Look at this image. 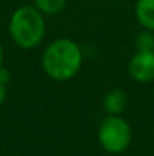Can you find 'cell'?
Returning <instances> with one entry per match:
<instances>
[{
    "mask_svg": "<svg viewBox=\"0 0 154 156\" xmlns=\"http://www.w3.org/2000/svg\"><path fill=\"white\" fill-rule=\"evenodd\" d=\"M118 2H122V0H118Z\"/></svg>",
    "mask_w": 154,
    "mask_h": 156,
    "instance_id": "cell-12",
    "label": "cell"
},
{
    "mask_svg": "<svg viewBox=\"0 0 154 156\" xmlns=\"http://www.w3.org/2000/svg\"><path fill=\"white\" fill-rule=\"evenodd\" d=\"M44 73L56 82L71 80L83 65L82 47L70 38H59L46 47L41 58Z\"/></svg>",
    "mask_w": 154,
    "mask_h": 156,
    "instance_id": "cell-1",
    "label": "cell"
},
{
    "mask_svg": "<svg viewBox=\"0 0 154 156\" xmlns=\"http://www.w3.org/2000/svg\"><path fill=\"white\" fill-rule=\"evenodd\" d=\"M6 96H8V90H6V85L0 83V106L5 103V100H6Z\"/></svg>",
    "mask_w": 154,
    "mask_h": 156,
    "instance_id": "cell-10",
    "label": "cell"
},
{
    "mask_svg": "<svg viewBox=\"0 0 154 156\" xmlns=\"http://www.w3.org/2000/svg\"><path fill=\"white\" fill-rule=\"evenodd\" d=\"M138 50H154V32L144 30L136 37Z\"/></svg>",
    "mask_w": 154,
    "mask_h": 156,
    "instance_id": "cell-8",
    "label": "cell"
},
{
    "mask_svg": "<svg viewBox=\"0 0 154 156\" xmlns=\"http://www.w3.org/2000/svg\"><path fill=\"white\" fill-rule=\"evenodd\" d=\"M97 138L104 152L119 155L132 144V127L121 115H107L98 126Z\"/></svg>",
    "mask_w": 154,
    "mask_h": 156,
    "instance_id": "cell-3",
    "label": "cell"
},
{
    "mask_svg": "<svg viewBox=\"0 0 154 156\" xmlns=\"http://www.w3.org/2000/svg\"><path fill=\"white\" fill-rule=\"evenodd\" d=\"M135 17L144 30L154 32V0H136Z\"/></svg>",
    "mask_w": 154,
    "mask_h": 156,
    "instance_id": "cell-6",
    "label": "cell"
},
{
    "mask_svg": "<svg viewBox=\"0 0 154 156\" xmlns=\"http://www.w3.org/2000/svg\"><path fill=\"white\" fill-rule=\"evenodd\" d=\"M128 74L139 83L154 80V50H138L128 61Z\"/></svg>",
    "mask_w": 154,
    "mask_h": 156,
    "instance_id": "cell-4",
    "label": "cell"
},
{
    "mask_svg": "<svg viewBox=\"0 0 154 156\" xmlns=\"http://www.w3.org/2000/svg\"><path fill=\"white\" fill-rule=\"evenodd\" d=\"M3 56H5V53H3V47L0 44V68L3 67Z\"/></svg>",
    "mask_w": 154,
    "mask_h": 156,
    "instance_id": "cell-11",
    "label": "cell"
},
{
    "mask_svg": "<svg viewBox=\"0 0 154 156\" xmlns=\"http://www.w3.org/2000/svg\"><path fill=\"white\" fill-rule=\"evenodd\" d=\"M9 80H11V73H9V70H6L5 67H2V68H0V83L8 85Z\"/></svg>",
    "mask_w": 154,
    "mask_h": 156,
    "instance_id": "cell-9",
    "label": "cell"
},
{
    "mask_svg": "<svg viewBox=\"0 0 154 156\" xmlns=\"http://www.w3.org/2000/svg\"><path fill=\"white\" fill-rule=\"evenodd\" d=\"M8 29L15 46L23 50H32L38 47L46 37V15L33 5L20 6L12 12Z\"/></svg>",
    "mask_w": 154,
    "mask_h": 156,
    "instance_id": "cell-2",
    "label": "cell"
},
{
    "mask_svg": "<svg viewBox=\"0 0 154 156\" xmlns=\"http://www.w3.org/2000/svg\"><path fill=\"white\" fill-rule=\"evenodd\" d=\"M33 6L46 17L47 15H57L65 9L67 0H33Z\"/></svg>",
    "mask_w": 154,
    "mask_h": 156,
    "instance_id": "cell-7",
    "label": "cell"
},
{
    "mask_svg": "<svg viewBox=\"0 0 154 156\" xmlns=\"http://www.w3.org/2000/svg\"><path fill=\"white\" fill-rule=\"evenodd\" d=\"M127 103H128V97L125 91L121 88H115L104 94L101 106L107 115H121L125 111Z\"/></svg>",
    "mask_w": 154,
    "mask_h": 156,
    "instance_id": "cell-5",
    "label": "cell"
}]
</instances>
